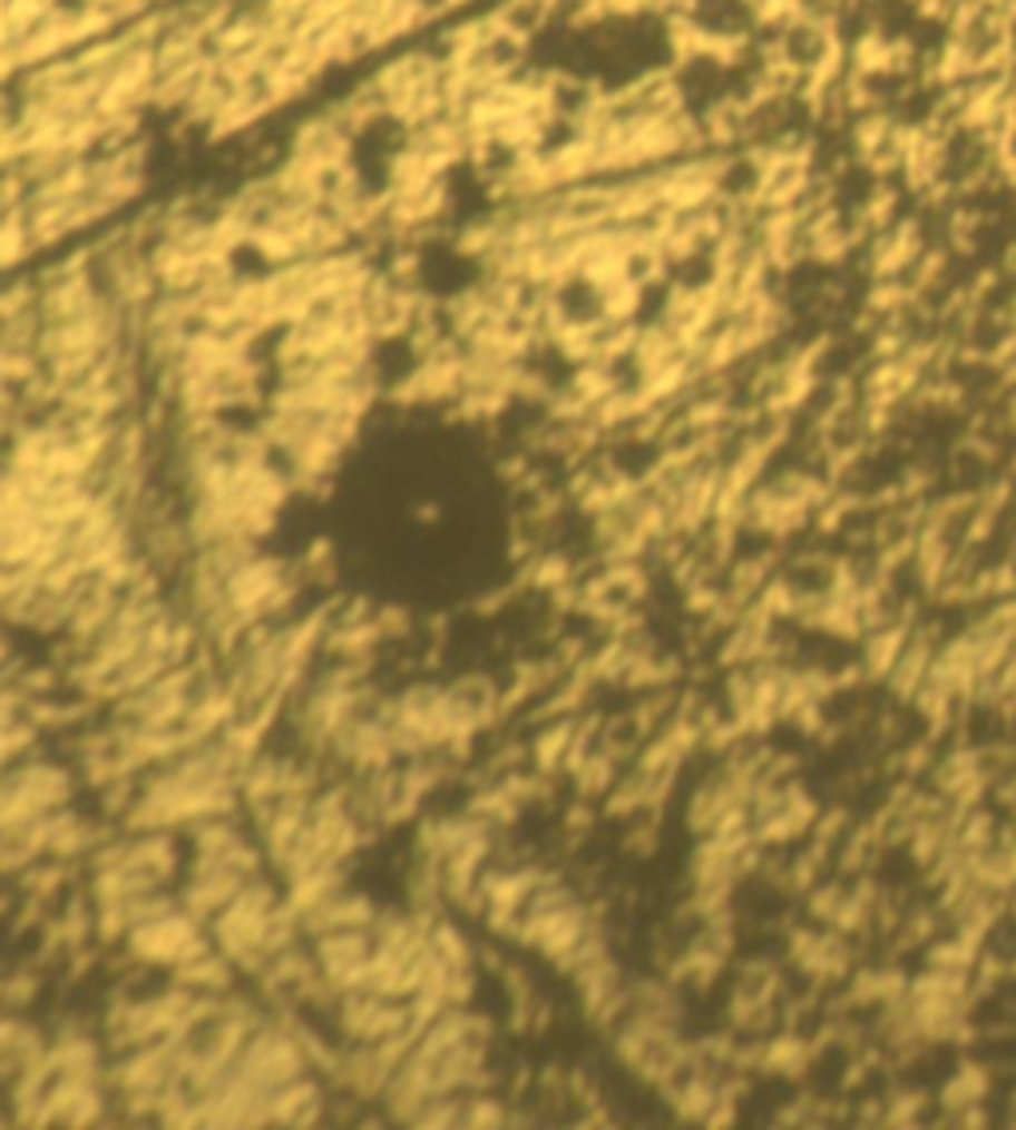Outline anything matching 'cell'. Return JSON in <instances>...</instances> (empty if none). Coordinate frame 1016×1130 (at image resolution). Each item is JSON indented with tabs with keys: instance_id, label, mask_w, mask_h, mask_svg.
Returning <instances> with one entry per match:
<instances>
[{
	"instance_id": "cell-3",
	"label": "cell",
	"mask_w": 1016,
	"mask_h": 1130,
	"mask_svg": "<svg viewBox=\"0 0 1016 1130\" xmlns=\"http://www.w3.org/2000/svg\"><path fill=\"white\" fill-rule=\"evenodd\" d=\"M40 992V976L32 967H17L9 980H4V1012H28L32 1000Z\"/></svg>"
},
{
	"instance_id": "cell-1",
	"label": "cell",
	"mask_w": 1016,
	"mask_h": 1130,
	"mask_svg": "<svg viewBox=\"0 0 1016 1130\" xmlns=\"http://www.w3.org/2000/svg\"><path fill=\"white\" fill-rule=\"evenodd\" d=\"M80 769L72 761L48 758V754H25L20 761L4 766L0 782V825L20 817H48L68 809L80 789Z\"/></svg>"
},
{
	"instance_id": "cell-2",
	"label": "cell",
	"mask_w": 1016,
	"mask_h": 1130,
	"mask_svg": "<svg viewBox=\"0 0 1016 1130\" xmlns=\"http://www.w3.org/2000/svg\"><path fill=\"white\" fill-rule=\"evenodd\" d=\"M310 952H314L322 980L334 992H350V987H362L365 972L378 956V936H373V928H334L314 936Z\"/></svg>"
}]
</instances>
